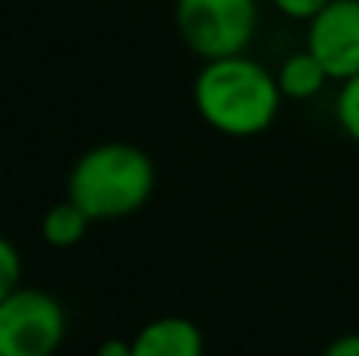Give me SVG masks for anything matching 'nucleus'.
Here are the masks:
<instances>
[{
  "label": "nucleus",
  "instance_id": "nucleus-1",
  "mask_svg": "<svg viewBox=\"0 0 359 356\" xmlns=\"http://www.w3.org/2000/svg\"><path fill=\"white\" fill-rule=\"evenodd\" d=\"M278 76L246 54L202 60L192 82V104L205 126L230 139H252L274 126L280 114Z\"/></svg>",
  "mask_w": 359,
  "mask_h": 356
},
{
  "label": "nucleus",
  "instance_id": "nucleus-2",
  "mask_svg": "<svg viewBox=\"0 0 359 356\" xmlns=\"http://www.w3.org/2000/svg\"><path fill=\"white\" fill-rule=\"evenodd\" d=\"M155 193V164L139 145L101 142L76 158L67 177V199L86 208L92 221H117L149 205Z\"/></svg>",
  "mask_w": 359,
  "mask_h": 356
},
{
  "label": "nucleus",
  "instance_id": "nucleus-3",
  "mask_svg": "<svg viewBox=\"0 0 359 356\" xmlns=\"http://www.w3.org/2000/svg\"><path fill=\"white\" fill-rule=\"evenodd\" d=\"M177 32L198 60L246 54L259 29V0H177Z\"/></svg>",
  "mask_w": 359,
  "mask_h": 356
},
{
  "label": "nucleus",
  "instance_id": "nucleus-4",
  "mask_svg": "<svg viewBox=\"0 0 359 356\" xmlns=\"http://www.w3.org/2000/svg\"><path fill=\"white\" fill-rule=\"evenodd\" d=\"M67 341V309L54 294L16 287L0 300V356H54Z\"/></svg>",
  "mask_w": 359,
  "mask_h": 356
},
{
  "label": "nucleus",
  "instance_id": "nucleus-5",
  "mask_svg": "<svg viewBox=\"0 0 359 356\" xmlns=\"http://www.w3.org/2000/svg\"><path fill=\"white\" fill-rule=\"evenodd\" d=\"M306 50L318 57L331 82L359 73V0H331L306 22Z\"/></svg>",
  "mask_w": 359,
  "mask_h": 356
},
{
  "label": "nucleus",
  "instance_id": "nucleus-6",
  "mask_svg": "<svg viewBox=\"0 0 359 356\" xmlns=\"http://www.w3.org/2000/svg\"><path fill=\"white\" fill-rule=\"evenodd\" d=\"M130 350L133 356H205V338L186 315H161L133 334Z\"/></svg>",
  "mask_w": 359,
  "mask_h": 356
},
{
  "label": "nucleus",
  "instance_id": "nucleus-7",
  "mask_svg": "<svg viewBox=\"0 0 359 356\" xmlns=\"http://www.w3.org/2000/svg\"><path fill=\"white\" fill-rule=\"evenodd\" d=\"M278 76V88L284 98L290 101H312L316 95L325 92V85L331 82L328 69L318 63V57L312 50H293L280 60V67L274 69Z\"/></svg>",
  "mask_w": 359,
  "mask_h": 356
},
{
  "label": "nucleus",
  "instance_id": "nucleus-8",
  "mask_svg": "<svg viewBox=\"0 0 359 356\" xmlns=\"http://www.w3.org/2000/svg\"><path fill=\"white\" fill-rule=\"evenodd\" d=\"M92 227V218H88L86 208H79L73 199L54 202L48 212L41 214V240L54 249H69L76 246Z\"/></svg>",
  "mask_w": 359,
  "mask_h": 356
},
{
  "label": "nucleus",
  "instance_id": "nucleus-9",
  "mask_svg": "<svg viewBox=\"0 0 359 356\" xmlns=\"http://www.w3.org/2000/svg\"><path fill=\"white\" fill-rule=\"evenodd\" d=\"M334 120L350 142L359 145V73L341 82L334 98Z\"/></svg>",
  "mask_w": 359,
  "mask_h": 356
},
{
  "label": "nucleus",
  "instance_id": "nucleus-10",
  "mask_svg": "<svg viewBox=\"0 0 359 356\" xmlns=\"http://www.w3.org/2000/svg\"><path fill=\"white\" fill-rule=\"evenodd\" d=\"M16 287H22V256L0 233V300H6Z\"/></svg>",
  "mask_w": 359,
  "mask_h": 356
},
{
  "label": "nucleus",
  "instance_id": "nucleus-11",
  "mask_svg": "<svg viewBox=\"0 0 359 356\" xmlns=\"http://www.w3.org/2000/svg\"><path fill=\"white\" fill-rule=\"evenodd\" d=\"M271 4L280 16L293 19V22H312L331 0H271Z\"/></svg>",
  "mask_w": 359,
  "mask_h": 356
},
{
  "label": "nucleus",
  "instance_id": "nucleus-12",
  "mask_svg": "<svg viewBox=\"0 0 359 356\" xmlns=\"http://www.w3.org/2000/svg\"><path fill=\"white\" fill-rule=\"evenodd\" d=\"M322 356H359V331H347L325 347Z\"/></svg>",
  "mask_w": 359,
  "mask_h": 356
}]
</instances>
